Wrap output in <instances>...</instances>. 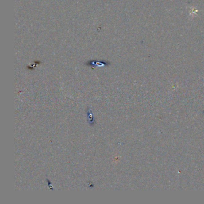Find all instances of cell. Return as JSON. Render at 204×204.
<instances>
[{"instance_id": "cell-1", "label": "cell", "mask_w": 204, "mask_h": 204, "mask_svg": "<svg viewBox=\"0 0 204 204\" xmlns=\"http://www.w3.org/2000/svg\"><path fill=\"white\" fill-rule=\"evenodd\" d=\"M86 115H87V120L90 126H94L95 124V119L94 116V114L91 108H87L86 110Z\"/></svg>"}]
</instances>
